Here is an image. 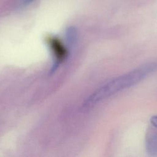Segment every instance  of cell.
<instances>
[{"instance_id":"2","label":"cell","mask_w":157,"mask_h":157,"mask_svg":"<svg viewBox=\"0 0 157 157\" xmlns=\"http://www.w3.org/2000/svg\"><path fill=\"white\" fill-rule=\"evenodd\" d=\"M48 44L55 59L54 64L52 68V71L54 72L57 69L59 64L67 58L68 52L63 44L57 38H49L48 40Z\"/></svg>"},{"instance_id":"4","label":"cell","mask_w":157,"mask_h":157,"mask_svg":"<svg viewBox=\"0 0 157 157\" xmlns=\"http://www.w3.org/2000/svg\"><path fill=\"white\" fill-rule=\"evenodd\" d=\"M66 40L69 46H74L78 40V33L77 29L73 26L69 27L66 31Z\"/></svg>"},{"instance_id":"6","label":"cell","mask_w":157,"mask_h":157,"mask_svg":"<svg viewBox=\"0 0 157 157\" xmlns=\"http://www.w3.org/2000/svg\"><path fill=\"white\" fill-rule=\"evenodd\" d=\"M34 0H25V3L26 4H30L31 2H33Z\"/></svg>"},{"instance_id":"3","label":"cell","mask_w":157,"mask_h":157,"mask_svg":"<svg viewBox=\"0 0 157 157\" xmlns=\"http://www.w3.org/2000/svg\"><path fill=\"white\" fill-rule=\"evenodd\" d=\"M147 153L151 156H157V133L151 132L147 135L145 140Z\"/></svg>"},{"instance_id":"5","label":"cell","mask_w":157,"mask_h":157,"mask_svg":"<svg viewBox=\"0 0 157 157\" xmlns=\"http://www.w3.org/2000/svg\"><path fill=\"white\" fill-rule=\"evenodd\" d=\"M150 122L153 127L157 128V115L153 116L150 119Z\"/></svg>"},{"instance_id":"1","label":"cell","mask_w":157,"mask_h":157,"mask_svg":"<svg viewBox=\"0 0 157 157\" xmlns=\"http://www.w3.org/2000/svg\"><path fill=\"white\" fill-rule=\"evenodd\" d=\"M156 68V64H149L112 79L98 88L85 100L83 109H89L102 100L134 86Z\"/></svg>"}]
</instances>
